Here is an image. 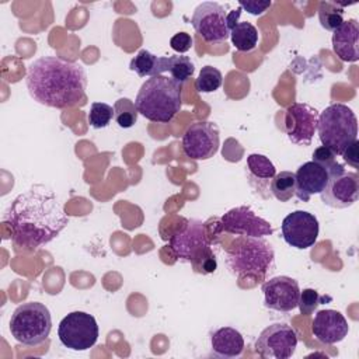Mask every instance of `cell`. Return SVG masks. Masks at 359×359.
<instances>
[{
    "mask_svg": "<svg viewBox=\"0 0 359 359\" xmlns=\"http://www.w3.org/2000/svg\"><path fill=\"white\" fill-rule=\"evenodd\" d=\"M219 229L243 237H264L273 233L269 222L259 217L254 210L244 205L226 212L219 220Z\"/></svg>",
    "mask_w": 359,
    "mask_h": 359,
    "instance_id": "5bb4252c",
    "label": "cell"
},
{
    "mask_svg": "<svg viewBox=\"0 0 359 359\" xmlns=\"http://www.w3.org/2000/svg\"><path fill=\"white\" fill-rule=\"evenodd\" d=\"M194 72H195V65L191 60V57L184 55L170 56L168 73L171 74V79L175 80L177 83L184 84L194 76Z\"/></svg>",
    "mask_w": 359,
    "mask_h": 359,
    "instance_id": "4316f807",
    "label": "cell"
},
{
    "mask_svg": "<svg viewBox=\"0 0 359 359\" xmlns=\"http://www.w3.org/2000/svg\"><path fill=\"white\" fill-rule=\"evenodd\" d=\"M318 137L323 146L335 156L344 150L358 136V119L355 112L345 104H331L318 115Z\"/></svg>",
    "mask_w": 359,
    "mask_h": 359,
    "instance_id": "8992f818",
    "label": "cell"
},
{
    "mask_svg": "<svg viewBox=\"0 0 359 359\" xmlns=\"http://www.w3.org/2000/svg\"><path fill=\"white\" fill-rule=\"evenodd\" d=\"M168 247L177 259L189 262L195 272L206 275L216 271L217 262L202 220H185L170 236Z\"/></svg>",
    "mask_w": 359,
    "mask_h": 359,
    "instance_id": "5b68a950",
    "label": "cell"
},
{
    "mask_svg": "<svg viewBox=\"0 0 359 359\" xmlns=\"http://www.w3.org/2000/svg\"><path fill=\"white\" fill-rule=\"evenodd\" d=\"M294 172L280 171L271 181V194L280 202H287L294 196Z\"/></svg>",
    "mask_w": 359,
    "mask_h": 359,
    "instance_id": "d4e9b609",
    "label": "cell"
},
{
    "mask_svg": "<svg viewBox=\"0 0 359 359\" xmlns=\"http://www.w3.org/2000/svg\"><path fill=\"white\" fill-rule=\"evenodd\" d=\"M98 324L86 311H72L62 318L57 327V337L63 346L72 351H87L98 339Z\"/></svg>",
    "mask_w": 359,
    "mask_h": 359,
    "instance_id": "ba28073f",
    "label": "cell"
},
{
    "mask_svg": "<svg viewBox=\"0 0 359 359\" xmlns=\"http://www.w3.org/2000/svg\"><path fill=\"white\" fill-rule=\"evenodd\" d=\"M135 105L146 119L168 123L182 105V84L165 76L147 79L137 91Z\"/></svg>",
    "mask_w": 359,
    "mask_h": 359,
    "instance_id": "277c9868",
    "label": "cell"
},
{
    "mask_svg": "<svg viewBox=\"0 0 359 359\" xmlns=\"http://www.w3.org/2000/svg\"><path fill=\"white\" fill-rule=\"evenodd\" d=\"M264 306L269 310L287 313L297 307L300 287L296 279L290 276H275L262 283Z\"/></svg>",
    "mask_w": 359,
    "mask_h": 359,
    "instance_id": "2e32d148",
    "label": "cell"
},
{
    "mask_svg": "<svg viewBox=\"0 0 359 359\" xmlns=\"http://www.w3.org/2000/svg\"><path fill=\"white\" fill-rule=\"evenodd\" d=\"M320 196L327 206L334 209L352 206L359 198V175L346 171L342 164L337 163L328 170V182Z\"/></svg>",
    "mask_w": 359,
    "mask_h": 359,
    "instance_id": "9c48e42d",
    "label": "cell"
},
{
    "mask_svg": "<svg viewBox=\"0 0 359 359\" xmlns=\"http://www.w3.org/2000/svg\"><path fill=\"white\" fill-rule=\"evenodd\" d=\"M223 83V76L219 69L213 66H203L199 72L198 79L195 80V88L199 93H213Z\"/></svg>",
    "mask_w": 359,
    "mask_h": 359,
    "instance_id": "83f0119b",
    "label": "cell"
},
{
    "mask_svg": "<svg viewBox=\"0 0 359 359\" xmlns=\"http://www.w3.org/2000/svg\"><path fill=\"white\" fill-rule=\"evenodd\" d=\"M335 154L328 149V147H325V146H320V147H317L316 150H314V153H313V161L314 163H317V164H320V165H323L327 171L328 170H331L338 161L335 160Z\"/></svg>",
    "mask_w": 359,
    "mask_h": 359,
    "instance_id": "4dcf8cb0",
    "label": "cell"
},
{
    "mask_svg": "<svg viewBox=\"0 0 359 359\" xmlns=\"http://www.w3.org/2000/svg\"><path fill=\"white\" fill-rule=\"evenodd\" d=\"M230 38L237 50L251 52L258 43V29L251 22L241 21L230 31Z\"/></svg>",
    "mask_w": 359,
    "mask_h": 359,
    "instance_id": "603a6c76",
    "label": "cell"
},
{
    "mask_svg": "<svg viewBox=\"0 0 359 359\" xmlns=\"http://www.w3.org/2000/svg\"><path fill=\"white\" fill-rule=\"evenodd\" d=\"M25 84L34 101L65 109L84 98L87 76L80 63L59 56H42L28 66Z\"/></svg>",
    "mask_w": 359,
    "mask_h": 359,
    "instance_id": "7a4b0ae2",
    "label": "cell"
},
{
    "mask_svg": "<svg viewBox=\"0 0 359 359\" xmlns=\"http://www.w3.org/2000/svg\"><path fill=\"white\" fill-rule=\"evenodd\" d=\"M240 15H241V7H238V8H236V10H231V11L227 14V27H229L230 31L238 24Z\"/></svg>",
    "mask_w": 359,
    "mask_h": 359,
    "instance_id": "e575fe53",
    "label": "cell"
},
{
    "mask_svg": "<svg viewBox=\"0 0 359 359\" xmlns=\"http://www.w3.org/2000/svg\"><path fill=\"white\" fill-rule=\"evenodd\" d=\"M359 24L355 18L344 21L332 31V50L342 62H356L359 59Z\"/></svg>",
    "mask_w": 359,
    "mask_h": 359,
    "instance_id": "d6986e66",
    "label": "cell"
},
{
    "mask_svg": "<svg viewBox=\"0 0 359 359\" xmlns=\"http://www.w3.org/2000/svg\"><path fill=\"white\" fill-rule=\"evenodd\" d=\"M210 346L219 358H237L244 351V338L236 328L222 327L212 334Z\"/></svg>",
    "mask_w": 359,
    "mask_h": 359,
    "instance_id": "44dd1931",
    "label": "cell"
},
{
    "mask_svg": "<svg viewBox=\"0 0 359 359\" xmlns=\"http://www.w3.org/2000/svg\"><path fill=\"white\" fill-rule=\"evenodd\" d=\"M191 22L195 32L208 43H222L230 38L227 13L219 3H201L194 11Z\"/></svg>",
    "mask_w": 359,
    "mask_h": 359,
    "instance_id": "30bf717a",
    "label": "cell"
},
{
    "mask_svg": "<svg viewBox=\"0 0 359 359\" xmlns=\"http://www.w3.org/2000/svg\"><path fill=\"white\" fill-rule=\"evenodd\" d=\"M114 118V107L105 102H93L88 112V123L94 129L107 128Z\"/></svg>",
    "mask_w": 359,
    "mask_h": 359,
    "instance_id": "f1b7e54d",
    "label": "cell"
},
{
    "mask_svg": "<svg viewBox=\"0 0 359 359\" xmlns=\"http://www.w3.org/2000/svg\"><path fill=\"white\" fill-rule=\"evenodd\" d=\"M282 237L290 247L297 250H307L313 247L318 238V220L306 210H294L289 213L282 222Z\"/></svg>",
    "mask_w": 359,
    "mask_h": 359,
    "instance_id": "9a60e30c",
    "label": "cell"
},
{
    "mask_svg": "<svg viewBox=\"0 0 359 359\" xmlns=\"http://www.w3.org/2000/svg\"><path fill=\"white\" fill-rule=\"evenodd\" d=\"M297 346L294 330L285 323H275L261 331L255 341V349L265 359H287Z\"/></svg>",
    "mask_w": 359,
    "mask_h": 359,
    "instance_id": "8fae6325",
    "label": "cell"
},
{
    "mask_svg": "<svg viewBox=\"0 0 359 359\" xmlns=\"http://www.w3.org/2000/svg\"><path fill=\"white\" fill-rule=\"evenodd\" d=\"M344 7L342 3L321 1L318 4V20L324 29L335 31L344 22Z\"/></svg>",
    "mask_w": 359,
    "mask_h": 359,
    "instance_id": "cb8c5ba5",
    "label": "cell"
},
{
    "mask_svg": "<svg viewBox=\"0 0 359 359\" xmlns=\"http://www.w3.org/2000/svg\"><path fill=\"white\" fill-rule=\"evenodd\" d=\"M137 108L135 102L129 98H119L114 104V119L118 123L119 128L129 129L132 128L137 121Z\"/></svg>",
    "mask_w": 359,
    "mask_h": 359,
    "instance_id": "484cf974",
    "label": "cell"
},
{
    "mask_svg": "<svg viewBox=\"0 0 359 359\" xmlns=\"http://www.w3.org/2000/svg\"><path fill=\"white\" fill-rule=\"evenodd\" d=\"M220 144L219 129L213 122L201 121L191 123L182 136L184 154L192 160L213 157Z\"/></svg>",
    "mask_w": 359,
    "mask_h": 359,
    "instance_id": "7c38bea8",
    "label": "cell"
},
{
    "mask_svg": "<svg viewBox=\"0 0 359 359\" xmlns=\"http://www.w3.org/2000/svg\"><path fill=\"white\" fill-rule=\"evenodd\" d=\"M245 168L250 185L262 198H271V181L276 174V168L272 161L264 154L252 153L247 157Z\"/></svg>",
    "mask_w": 359,
    "mask_h": 359,
    "instance_id": "ffe728a7",
    "label": "cell"
},
{
    "mask_svg": "<svg viewBox=\"0 0 359 359\" xmlns=\"http://www.w3.org/2000/svg\"><path fill=\"white\" fill-rule=\"evenodd\" d=\"M272 1L266 0V1H261V0H247V1H238V6L241 7V10H245L247 13H250L251 15H261L264 14L269 7H271Z\"/></svg>",
    "mask_w": 359,
    "mask_h": 359,
    "instance_id": "d6a6232c",
    "label": "cell"
},
{
    "mask_svg": "<svg viewBox=\"0 0 359 359\" xmlns=\"http://www.w3.org/2000/svg\"><path fill=\"white\" fill-rule=\"evenodd\" d=\"M323 299H324V297H321L317 290L307 287V289L300 290L297 307L300 309V313H302V314L310 316V314L314 313V310L318 307V304H321V300H323Z\"/></svg>",
    "mask_w": 359,
    "mask_h": 359,
    "instance_id": "f546056e",
    "label": "cell"
},
{
    "mask_svg": "<svg viewBox=\"0 0 359 359\" xmlns=\"http://www.w3.org/2000/svg\"><path fill=\"white\" fill-rule=\"evenodd\" d=\"M170 56H157L147 49H140L136 56L130 60L129 69L135 72L140 77H154L161 76L163 73L168 72Z\"/></svg>",
    "mask_w": 359,
    "mask_h": 359,
    "instance_id": "7402d4cb",
    "label": "cell"
},
{
    "mask_svg": "<svg viewBox=\"0 0 359 359\" xmlns=\"http://www.w3.org/2000/svg\"><path fill=\"white\" fill-rule=\"evenodd\" d=\"M311 332L320 342L334 345L348 335L349 324L338 310L325 309L316 313L311 323Z\"/></svg>",
    "mask_w": 359,
    "mask_h": 359,
    "instance_id": "e0dca14e",
    "label": "cell"
},
{
    "mask_svg": "<svg viewBox=\"0 0 359 359\" xmlns=\"http://www.w3.org/2000/svg\"><path fill=\"white\" fill-rule=\"evenodd\" d=\"M192 36L187 32H177L175 35L171 36L170 39V46L178 52V53H185L191 49L192 46Z\"/></svg>",
    "mask_w": 359,
    "mask_h": 359,
    "instance_id": "1f68e13d",
    "label": "cell"
},
{
    "mask_svg": "<svg viewBox=\"0 0 359 359\" xmlns=\"http://www.w3.org/2000/svg\"><path fill=\"white\" fill-rule=\"evenodd\" d=\"M52 330L49 309L39 302L20 304L11 314L10 332L14 339L27 346H35L48 339Z\"/></svg>",
    "mask_w": 359,
    "mask_h": 359,
    "instance_id": "52a82bcc",
    "label": "cell"
},
{
    "mask_svg": "<svg viewBox=\"0 0 359 359\" xmlns=\"http://www.w3.org/2000/svg\"><path fill=\"white\" fill-rule=\"evenodd\" d=\"M320 112L303 102H294L285 111V130L294 144L309 146L317 132Z\"/></svg>",
    "mask_w": 359,
    "mask_h": 359,
    "instance_id": "4fadbf2b",
    "label": "cell"
},
{
    "mask_svg": "<svg viewBox=\"0 0 359 359\" xmlns=\"http://www.w3.org/2000/svg\"><path fill=\"white\" fill-rule=\"evenodd\" d=\"M4 220L13 243L24 250L50 243L69 223L55 192L45 185H32L20 194L8 206Z\"/></svg>",
    "mask_w": 359,
    "mask_h": 359,
    "instance_id": "6da1fadb",
    "label": "cell"
},
{
    "mask_svg": "<svg viewBox=\"0 0 359 359\" xmlns=\"http://www.w3.org/2000/svg\"><path fill=\"white\" fill-rule=\"evenodd\" d=\"M327 182L328 171L323 165L314 163L313 160L303 163L294 172V195L300 201L307 202L313 195L321 194Z\"/></svg>",
    "mask_w": 359,
    "mask_h": 359,
    "instance_id": "ac0fdd59",
    "label": "cell"
},
{
    "mask_svg": "<svg viewBox=\"0 0 359 359\" xmlns=\"http://www.w3.org/2000/svg\"><path fill=\"white\" fill-rule=\"evenodd\" d=\"M358 146H359V143H358V140H355V142H352V143L344 150V153L341 154V156L344 157V160H345L348 164H351L353 168H358V167H359Z\"/></svg>",
    "mask_w": 359,
    "mask_h": 359,
    "instance_id": "836d02e7",
    "label": "cell"
},
{
    "mask_svg": "<svg viewBox=\"0 0 359 359\" xmlns=\"http://www.w3.org/2000/svg\"><path fill=\"white\" fill-rule=\"evenodd\" d=\"M224 255L227 269L237 278L262 282L275 268L273 248L262 237L238 236Z\"/></svg>",
    "mask_w": 359,
    "mask_h": 359,
    "instance_id": "3957f363",
    "label": "cell"
}]
</instances>
